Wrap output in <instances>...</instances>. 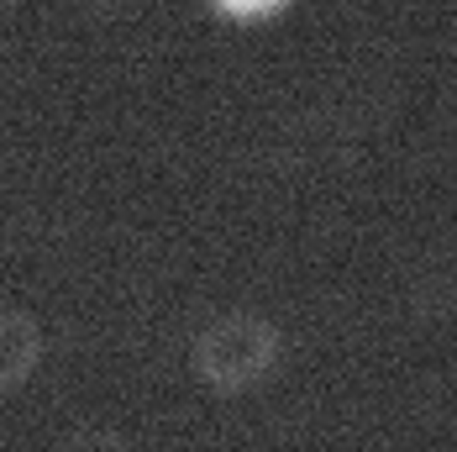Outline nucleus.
Segmentation results:
<instances>
[{
  "label": "nucleus",
  "instance_id": "f257e3e1",
  "mask_svg": "<svg viewBox=\"0 0 457 452\" xmlns=\"http://www.w3.org/2000/svg\"><path fill=\"white\" fill-rule=\"evenodd\" d=\"M284 363V331L263 311H221L189 337V373L205 395H253Z\"/></svg>",
  "mask_w": 457,
  "mask_h": 452
},
{
  "label": "nucleus",
  "instance_id": "f03ea898",
  "mask_svg": "<svg viewBox=\"0 0 457 452\" xmlns=\"http://www.w3.org/2000/svg\"><path fill=\"white\" fill-rule=\"evenodd\" d=\"M47 358V331L27 306H0V395H16L37 379Z\"/></svg>",
  "mask_w": 457,
  "mask_h": 452
},
{
  "label": "nucleus",
  "instance_id": "7ed1b4c3",
  "mask_svg": "<svg viewBox=\"0 0 457 452\" xmlns=\"http://www.w3.org/2000/svg\"><path fill=\"white\" fill-rule=\"evenodd\" d=\"M221 21H237V27H258V21H274L284 16L295 0H205Z\"/></svg>",
  "mask_w": 457,
  "mask_h": 452
},
{
  "label": "nucleus",
  "instance_id": "20e7f679",
  "mask_svg": "<svg viewBox=\"0 0 457 452\" xmlns=\"http://www.w3.org/2000/svg\"><path fill=\"white\" fill-rule=\"evenodd\" d=\"M58 452H132V442L116 426H79L58 442Z\"/></svg>",
  "mask_w": 457,
  "mask_h": 452
}]
</instances>
